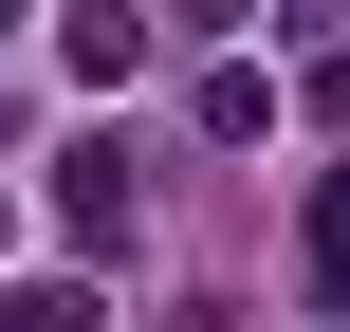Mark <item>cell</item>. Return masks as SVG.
Returning <instances> with one entry per match:
<instances>
[{
  "instance_id": "1",
  "label": "cell",
  "mask_w": 350,
  "mask_h": 332,
  "mask_svg": "<svg viewBox=\"0 0 350 332\" xmlns=\"http://www.w3.org/2000/svg\"><path fill=\"white\" fill-rule=\"evenodd\" d=\"M55 55H74L92 92H129V74H148V0H74V18H55Z\"/></svg>"
},
{
  "instance_id": "2",
  "label": "cell",
  "mask_w": 350,
  "mask_h": 332,
  "mask_svg": "<svg viewBox=\"0 0 350 332\" xmlns=\"http://www.w3.org/2000/svg\"><path fill=\"white\" fill-rule=\"evenodd\" d=\"M55 222H74V240H129V166H111V129L55 148Z\"/></svg>"
},
{
  "instance_id": "3",
  "label": "cell",
  "mask_w": 350,
  "mask_h": 332,
  "mask_svg": "<svg viewBox=\"0 0 350 332\" xmlns=\"http://www.w3.org/2000/svg\"><path fill=\"white\" fill-rule=\"evenodd\" d=\"M314 296H332V314H350V166H332V185H314Z\"/></svg>"
},
{
  "instance_id": "4",
  "label": "cell",
  "mask_w": 350,
  "mask_h": 332,
  "mask_svg": "<svg viewBox=\"0 0 350 332\" xmlns=\"http://www.w3.org/2000/svg\"><path fill=\"white\" fill-rule=\"evenodd\" d=\"M0 332H92V296H74V277H18V296H0Z\"/></svg>"
},
{
  "instance_id": "5",
  "label": "cell",
  "mask_w": 350,
  "mask_h": 332,
  "mask_svg": "<svg viewBox=\"0 0 350 332\" xmlns=\"http://www.w3.org/2000/svg\"><path fill=\"white\" fill-rule=\"evenodd\" d=\"M0 18H18V0H0Z\"/></svg>"
},
{
  "instance_id": "6",
  "label": "cell",
  "mask_w": 350,
  "mask_h": 332,
  "mask_svg": "<svg viewBox=\"0 0 350 332\" xmlns=\"http://www.w3.org/2000/svg\"><path fill=\"white\" fill-rule=\"evenodd\" d=\"M0 240H18V222H0Z\"/></svg>"
}]
</instances>
